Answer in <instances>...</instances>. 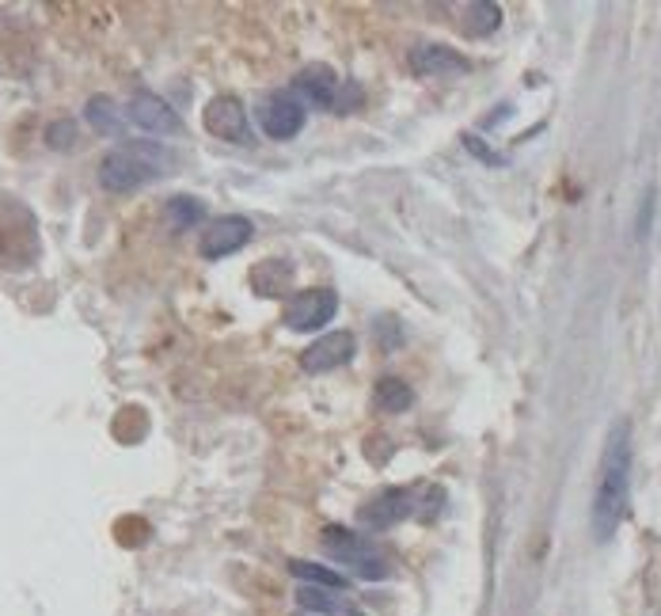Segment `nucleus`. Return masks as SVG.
Segmentation results:
<instances>
[{
    "instance_id": "obj_1",
    "label": "nucleus",
    "mask_w": 661,
    "mask_h": 616,
    "mask_svg": "<svg viewBox=\"0 0 661 616\" xmlns=\"http://www.w3.org/2000/svg\"><path fill=\"white\" fill-rule=\"evenodd\" d=\"M631 426L620 423L608 430L605 457L597 468V491H593V510H589V529L597 544L620 533V525L627 518V506H631Z\"/></svg>"
},
{
    "instance_id": "obj_2",
    "label": "nucleus",
    "mask_w": 661,
    "mask_h": 616,
    "mask_svg": "<svg viewBox=\"0 0 661 616\" xmlns=\"http://www.w3.org/2000/svg\"><path fill=\"white\" fill-rule=\"evenodd\" d=\"M175 168V153L160 141H130V145H118L114 153H107V160L99 164V183L114 194H126L145 187L152 179L168 175Z\"/></svg>"
},
{
    "instance_id": "obj_3",
    "label": "nucleus",
    "mask_w": 661,
    "mask_h": 616,
    "mask_svg": "<svg viewBox=\"0 0 661 616\" xmlns=\"http://www.w3.org/2000/svg\"><path fill=\"white\" fill-rule=\"evenodd\" d=\"M320 544H323V552L335 559L339 567L354 571V575L365 578V582H384V578L392 575V563H388V556L380 552L373 540L358 537V533H350V529L327 525Z\"/></svg>"
},
{
    "instance_id": "obj_4",
    "label": "nucleus",
    "mask_w": 661,
    "mask_h": 616,
    "mask_svg": "<svg viewBox=\"0 0 661 616\" xmlns=\"http://www.w3.org/2000/svg\"><path fill=\"white\" fill-rule=\"evenodd\" d=\"M335 312H339L335 289H304V293L289 297L282 316L289 331H320L335 320Z\"/></svg>"
},
{
    "instance_id": "obj_5",
    "label": "nucleus",
    "mask_w": 661,
    "mask_h": 616,
    "mask_svg": "<svg viewBox=\"0 0 661 616\" xmlns=\"http://www.w3.org/2000/svg\"><path fill=\"white\" fill-rule=\"evenodd\" d=\"M255 118H259V126H263V134L270 137V141H293V137L304 130L308 111H304V103L297 96L274 92V96H266L263 103H259Z\"/></svg>"
},
{
    "instance_id": "obj_6",
    "label": "nucleus",
    "mask_w": 661,
    "mask_h": 616,
    "mask_svg": "<svg viewBox=\"0 0 661 616\" xmlns=\"http://www.w3.org/2000/svg\"><path fill=\"white\" fill-rule=\"evenodd\" d=\"M206 130L213 137H221L228 145H255V130H251V115L244 111V103L232 96L209 99L206 107Z\"/></svg>"
},
{
    "instance_id": "obj_7",
    "label": "nucleus",
    "mask_w": 661,
    "mask_h": 616,
    "mask_svg": "<svg viewBox=\"0 0 661 616\" xmlns=\"http://www.w3.org/2000/svg\"><path fill=\"white\" fill-rule=\"evenodd\" d=\"M251 236H255V225L240 217V213H232V217H221V221H213L206 232H202V240H198V251H202V259H228V255H236V251H244L251 244Z\"/></svg>"
},
{
    "instance_id": "obj_8",
    "label": "nucleus",
    "mask_w": 661,
    "mask_h": 616,
    "mask_svg": "<svg viewBox=\"0 0 661 616\" xmlns=\"http://www.w3.org/2000/svg\"><path fill=\"white\" fill-rule=\"evenodd\" d=\"M293 92H297V99H301L304 107L339 111L342 80L335 77V69H327V65H308V69H301L297 80H293Z\"/></svg>"
},
{
    "instance_id": "obj_9",
    "label": "nucleus",
    "mask_w": 661,
    "mask_h": 616,
    "mask_svg": "<svg viewBox=\"0 0 661 616\" xmlns=\"http://www.w3.org/2000/svg\"><path fill=\"white\" fill-rule=\"evenodd\" d=\"M130 122L133 126H141L145 134H156V137H171L183 130V122H179V115L171 111L168 99L152 96V92H137V96L130 99Z\"/></svg>"
},
{
    "instance_id": "obj_10",
    "label": "nucleus",
    "mask_w": 661,
    "mask_h": 616,
    "mask_svg": "<svg viewBox=\"0 0 661 616\" xmlns=\"http://www.w3.org/2000/svg\"><path fill=\"white\" fill-rule=\"evenodd\" d=\"M354 335L350 331H327L323 339H316L312 347L301 354V366L304 373H331V369L346 366L354 358Z\"/></svg>"
},
{
    "instance_id": "obj_11",
    "label": "nucleus",
    "mask_w": 661,
    "mask_h": 616,
    "mask_svg": "<svg viewBox=\"0 0 661 616\" xmlns=\"http://www.w3.org/2000/svg\"><path fill=\"white\" fill-rule=\"evenodd\" d=\"M411 510H415V491L392 487V491L377 495V499L361 510V525L373 529V533H384V529L399 525L403 518H411Z\"/></svg>"
},
{
    "instance_id": "obj_12",
    "label": "nucleus",
    "mask_w": 661,
    "mask_h": 616,
    "mask_svg": "<svg viewBox=\"0 0 661 616\" xmlns=\"http://www.w3.org/2000/svg\"><path fill=\"white\" fill-rule=\"evenodd\" d=\"M468 69H472L468 58H460L449 46H415L411 50V73L415 77H460Z\"/></svg>"
},
{
    "instance_id": "obj_13",
    "label": "nucleus",
    "mask_w": 661,
    "mask_h": 616,
    "mask_svg": "<svg viewBox=\"0 0 661 616\" xmlns=\"http://www.w3.org/2000/svg\"><path fill=\"white\" fill-rule=\"evenodd\" d=\"M411 404H415V392H411L407 381H399V377H384L373 388V407H377L380 415H403Z\"/></svg>"
},
{
    "instance_id": "obj_14",
    "label": "nucleus",
    "mask_w": 661,
    "mask_h": 616,
    "mask_svg": "<svg viewBox=\"0 0 661 616\" xmlns=\"http://www.w3.org/2000/svg\"><path fill=\"white\" fill-rule=\"evenodd\" d=\"M460 27H464V35H472V39H483V35H491L498 31V23H502V8L498 4H487V0H472V4H464L460 8Z\"/></svg>"
},
{
    "instance_id": "obj_15",
    "label": "nucleus",
    "mask_w": 661,
    "mask_h": 616,
    "mask_svg": "<svg viewBox=\"0 0 661 616\" xmlns=\"http://www.w3.org/2000/svg\"><path fill=\"white\" fill-rule=\"evenodd\" d=\"M164 221L175 232H190L194 225L206 221V206L198 198H190V194H175V198H168V206H164Z\"/></svg>"
},
{
    "instance_id": "obj_16",
    "label": "nucleus",
    "mask_w": 661,
    "mask_h": 616,
    "mask_svg": "<svg viewBox=\"0 0 661 616\" xmlns=\"http://www.w3.org/2000/svg\"><path fill=\"white\" fill-rule=\"evenodd\" d=\"M289 571L301 578L304 586H320V590H346V578L335 575V571H327V567H320V563H304V559H293L289 563Z\"/></svg>"
},
{
    "instance_id": "obj_17",
    "label": "nucleus",
    "mask_w": 661,
    "mask_h": 616,
    "mask_svg": "<svg viewBox=\"0 0 661 616\" xmlns=\"http://www.w3.org/2000/svg\"><path fill=\"white\" fill-rule=\"evenodd\" d=\"M297 601H301V613H350L346 605H342L339 597L331 594V590H320V586H301L297 590Z\"/></svg>"
},
{
    "instance_id": "obj_18",
    "label": "nucleus",
    "mask_w": 661,
    "mask_h": 616,
    "mask_svg": "<svg viewBox=\"0 0 661 616\" xmlns=\"http://www.w3.org/2000/svg\"><path fill=\"white\" fill-rule=\"evenodd\" d=\"M92 122L99 134H118V111H114L111 99H92Z\"/></svg>"
},
{
    "instance_id": "obj_19",
    "label": "nucleus",
    "mask_w": 661,
    "mask_h": 616,
    "mask_svg": "<svg viewBox=\"0 0 661 616\" xmlns=\"http://www.w3.org/2000/svg\"><path fill=\"white\" fill-rule=\"evenodd\" d=\"M297 616H312V613H297Z\"/></svg>"
}]
</instances>
